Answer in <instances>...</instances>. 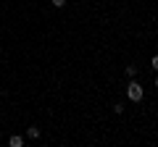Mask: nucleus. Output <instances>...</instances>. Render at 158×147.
<instances>
[{
  "instance_id": "nucleus-6",
  "label": "nucleus",
  "mask_w": 158,
  "mask_h": 147,
  "mask_svg": "<svg viewBox=\"0 0 158 147\" xmlns=\"http://www.w3.org/2000/svg\"><path fill=\"white\" fill-rule=\"evenodd\" d=\"M153 68L158 71V55H153Z\"/></svg>"
},
{
  "instance_id": "nucleus-3",
  "label": "nucleus",
  "mask_w": 158,
  "mask_h": 147,
  "mask_svg": "<svg viewBox=\"0 0 158 147\" xmlns=\"http://www.w3.org/2000/svg\"><path fill=\"white\" fill-rule=\"evenodd\" d=\"M8 145H11V147H21V145H24V137H11Z\"/></svg>"
},
{
  "instance_id": "nucleus-4",
  "label": "nucleus",
  "mask_w": 158,
  "mask_h": 147,
  "mask_svg": "<svg viewBox=\"0 0 158 147\" xmlns=\"http://www.w3.org/2000/svg\"><path fill=\"white\" fill-rule=\"evenodd\" d=\"M135 74H137V66H127V76H132V79H135Z\"/></svg>"
},
{
  "instance_id": "nucleus-5",
  "label": "nucleus",
  "mask_w": 158,
  "mask_h": 147,
  "mask_svg": "<svg viewBox=\"0 0 158 147\" xmlns=\"http://www.w3.org/2000/svg\"><path fill=\"white\" fill-rule=\"evenodd\" d=\"M50 3H53L56 8H63V6H66V0H50Z\"/></svg>"
},
{
  "instance_id": "nucleus-1",
  "label": "nucleus",
  "mask_w": 158,
  "mask_h": 147,
  "mask_svg": "<svg viewBox=\"0 0 158 147\" xmlns=\"http://www.w3.org/2000/svg\"><path fill=\"white\" fill-rule=\"evenodd\" d=\"M127 97H129L132 102H140L142 100V87L137 84V81H129V87H127Z\"/></svg>"
},
{
  "instance_id": "nucleus-2",
  "label": "nucleus",
  "mask_w": 158,
  "mask_h": 147,
  "mask_svg": "<svg viewBox=\"0 0 158 147\" xmlns=\"http://www.w3.org/2000/svg\"><path fill=\"white\" fill-rule=\"evenodd\" d=\"M27 137H29V139H37V137H40V129H37V126H29V129H27Z\"/></svg>"
},
{
  "instance_id": "nucleus-7",
  "label": "nucleus",
  "mask_w": 158,
  "mask_h": 147,
  "mask_svg": "<svg viewBox=\"0 0 158 147\" xmlns=\"http://www.w3.org/2000/svg\"><path fill=\"white\" fill-rule=\"evenodd\" d=\"M156 87H158V79H156Z\"/></svg>"
}]
</instances>
